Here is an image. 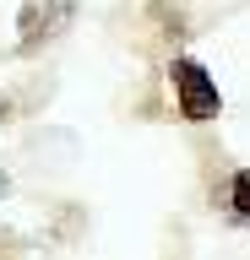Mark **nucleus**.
Wrapping results in <instances>:
<instances>
[{
	"instance_id": "4",
	"label": "nucleus",
	"mask_w": 250,
	"mask_h": 260,
	"mask_svg": "<svg viewBox=\"0 0 250 260\" xmlns=\"http://www.w3.org/2000/svg\"><path fill=\"white\" fill-rule=\"evenodd\" d=\"M0 114H6V103H0Z\"/></svg>"
},
{
	"instance_id": "1",
	"label": "nucleus",
	"mask_w": 250,
	"mask_h": 260,
	"mask_svg": "<svg viewBox=\"0 0 250 260\" xmlns=\"http://www.w3.org/2000/svg\"><path fill=\"white\" fill-rule=\"evenodd\" d=\"M174 103H180L185 119H217L223 92H217V81L207 76L201 60H174Z\"/></svg>"
},
{
	"instance_id": "2",
	"label": "nucleus",
	"mask_w": 250,
	"mask_h": 260,
	"mask_svg": "<svg viewBox=\"0 0 250 260\" xmlns=\"http://www.w3.org/2000/svg\"><path fill=\"white\" fill-rule=\"evenodd\" d=\"M76 0H27L22 6V27H17V44L22 49H38L44 38H54V32L66 27V16Z\"/></svg>"
},
{
	"instance_id": "5",
	"label": "nucleus",
	"mask_w": 250,
	"mask_h": 260,
	"mask_svg": "<svg viewBox=\"0 0 250 260\" xmlns=\"http://www.w3.org/2000/svg\"><path fill=\"white\" fill-rule=\"evenodd\" d=\"M0 190H6V184H0Z\"/></svg>"
},
{
	"instance_id": "3",
	"label": "nucleus",
	"mask_w": 250,
	"mask_h": 260,
	"mask_svg": "<svg viewBox=\"0 0 250 260\" xmlns=\"http://www.w3.org/2000/svg\"><path fill=\"white\" fill-rule=\"evenodd\" d=\"M229 206L239 222H250V168H239V174L229 179Z\"/></svg>"
}]
</instances>
